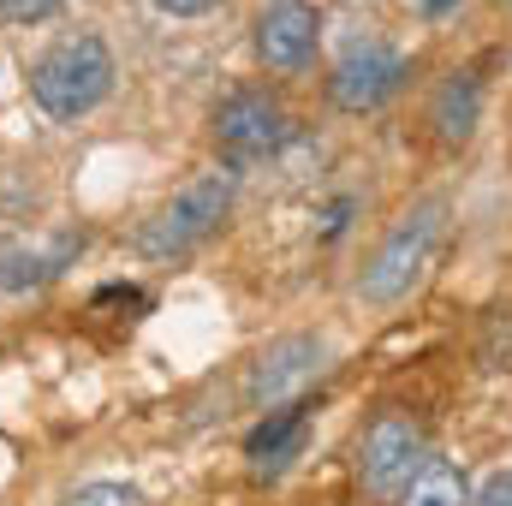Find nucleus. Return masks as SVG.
I'll return each mask as SVG.
<instances>
[{"mask_svg":"<svg viewBox=\"0 0 512 506\" xmlns=\"http://www.w3.org/2000/svg\"><path fill=\"white\" fill-rule=\"evenodd\" d=\"M78 251H84V239H60L54 251L18 245V239H0V298L30 292V286H42V280H54V274H60Z\"/></svg>","mask_w":512,"mask_h":506,"instance_id":"nucleus-10","label":"nucleus"},{"mask_svg":"<svg viewBox=\"0 0 512 506\" xmlns=\"http://www.w3.org/2000/svg\"><path fill=\"white\" fill-rule=\"evenodd\" d=\"M233 197H239V173H233V167H209V173H197L185 191H173V197H167V203L143 221L137 251L155 256V262L197 251V245H203V239L227 221Z\"/></svg>","mask_w":512,"mask_h":506,"instance_id":"nucleus-3","label":"nucleus"},{"mask_svg":"<svg viewBox=\"0 0 512 506\" xmlns=\"http://www.w3.org/2000/svg\"><path fill=\"white\" fill-rule=\"evenodd\" d=\"M429 459V441H423V423L405 417V411H382L364 441H358V489L370 495L376 506H399L411 477L423 471Z\"/></svg>","mask_w":512,"mask_h":506,"instance_id":"nucleus-4","label":"nucleus"},{"mask_svg":"<svg viewBox=\"0 0 512 506\" xmlns=\"http://www.w3.org/2000/svg\"><path fill=\"white\" fill-rule=\"evenodd\" d=\"M477 114H483V90H477V78L471 72H453L447 84H441V96H435V131H441V143H465L471 131H477Z\"/></svg>","mask_w":512,"mask_h":506,"instance_id":"nucleus-11","label":"nucleus"},{"mask_svg":"<svg viewBox=\"0 0 512 506\" xmlns=\"http://www.w3.org/2000/svg\"><path fill=\"white\" fill-rule=\"evenodd\" d=\"M405 72H411V66H405L399 48H387V42H358V48L340 54L334 78H328V96H334L340 114H376V108H387V102L405 90Z\"/></svg>","mask_w":512,"mask_h":506,"instance_id":"nucleus-7","label":"nucleus"},{"mask_svg":"<svg viewBox=\"0 0 512 506\" xmlns=\"http://www.w3.org/2000/svg\"><path fill=\"white\" fill-rule=\"evenodd\" d=\"M453 6H459V0H423V12H429V18H447Z\"/></svg>","mask_w":512,"mask_h":506,"instance_id":"nucleus-18","label":"nucleus"},{"mask_svg":"<svg viewBox=\"0 0 512 506\" xmlns=\"http://www.w3.org/2000/svg\"><path fill=\"white\" fill-rule=\"evenodd\" d=\"M292 143V114L268 96V90H233L215 108V149L227 167H251L268 161Z\"/></svg>","mask_w":512,"mask_h":506,"instance_id":"nucleus-5","label":"nucleus"},{"mask_svg":"<svg viewBox=\"0 0 512 506\" xmlns=\"http://www.w3.org/2000/svg\"><path fill=\"white\" fill-rule=\"evenodd\" d=\"M483 364H489V370H512V322H507V316H495V322H489Z\"/></svg>","mask_w":512,"mask_h":506,"instance_id":"nucleus-14","label":"nucleus"},{"mask_svg":"<svg viewBox=\"0 0 512 506\" xmlns=\"http://www.w3.org/2000/svg\"><path fill=\"white\" fill-rule=\"evenodd\" d=\"M54 12H60V0H0V24H36Z\"/></svg>","mask_w":512,"mask_h":506,"instance_id":"nucleus-15","label":"nucleus"},{"mask_svg":"<svg viewBox=\"0 0 512 506\" xmlns=\"http://www.w3.org/2000/svg\"><path fill=\"white\" fill-rule=\"evenodd\" d=\"M399 506H471V477H465V465L459 459H423V471L411 477V489H405V501Z\"/></svg>","mask_w":512,"mask_h":506,"instance_id":"nucleus-12","label":"nucleus"},{"mask_svg":"<svg viewBox=\"0 0 512 506\" xmlns=\"http://www.w3.org/2000/svg\"><path fill=\"white\" fill-rule=\"evenodd\" d=\"M155 12H167V18H203V12H215L221 0H149Z\"/></svg>","mask_w":512,"mask_h":506,"instance_id":"nucleus-17","label":"nucleus"},{"mask_svg":"<svg viewBox=\"0 0 512 506\" xmlns=\"http://www.w3.org/2000/svg\"><path fill=\"white\" fill-rule=\"evenodd\" d=\"M60 506H143V495L131 483H84L78 495H66Z\"/></svg>","mask_w":512,"mask_h":506,"instance_id":"nucleus-13","label":"nucleus"},{"mask_svg":"<svg viewBox=\"0 0 512 506\" xmlns=\"http://www.w3.org/2000/svg\"><path fill=\"white\" fill-rule=\"evenodd\" d=\"M447 215H453L447 197L411 203V209L393 221V233L382 239V251L370 256V268H364V280H358V298H364V304H399V298L435 268V256L447 245Z\"/></svg>","mask_w":512,"mask_h":506,"instance_id":"nucleus-1","label":"nucleus"},{"mask_svg":"<svg viewBox=\"0 0 512 506\" xmlns=\"http://www.w3.org/2000/svg\"><path fill=\"white\" fill-rule=\"evenodd\" d=\"M322 48V18L310 0H268L256 12V54L268 72H304Z\"/></svg>","mask_w":512,"mask_h":506,"instance_id":"nucleus-8","label":"nucleus"},{"mask_svg":"<svg viewBox=\"0 0 512 506\" xmlns=\"http://www.w3.org/2000/svg\"><path fill=\"white\" fill-rule=\"evenodd\" d=\"M304 441H310L304 405H280V411H262V423L245 435V459H251L262 477H280V471L304 453Z\"/></svg>","mask_w":512,"mask_h":506,"instance_id":"nucleus-9","label":"nucleus"},{"mask_svg":"<svg viewBox=\"0 0 512 506\" xmlns=\"http://www.w3.org/2000/svg\"><path fill=\"white\" fill-rule=\"evenodd\" d=\"M471 506H512V465L507 471H495V477L471 495Z\"/></svg>","mask_w":512,"mask_h":506,"instance_id":"nucleus-16","label":"nucleus"},{"mask_svg":"<svg viewBox=\"0 0 512 506\" xmlns=\"http://www.w3.org/2000/svg\"><path fill=\"white\" fill-rule=\"evenodd\" d=\"M328 358H334V346H328L322 334H286V340H274V346L251 364V405L256 411H280V405H292L304 387L322 381Z\"/></svg>","mask_w":512,"mask_h":506,"instance_id":"nucleus-6","label":"nucleus"},{"mask_svg":"<svg viewBox=\"0 0 512 506\" xmlns=\"http://www.w3.org/2000/svg\"><path fill=\"white\" fill-rule=\"evenodd\" d=\"M30 96L48 120H84L114 96V54L102 36H66L30 66Z\"/></svg>","mask_w":512,"mask_h":506,"instance_id":"nucleus-2","label":"nucleus"}]
</instances>
